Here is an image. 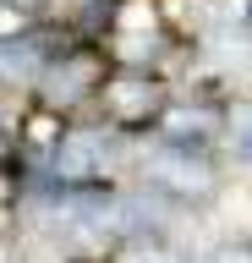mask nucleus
Here are the masks:
<instances>
[{"label": "nucleus", "instance_id": "2", "mask_svg": "<svg viewBox=\"0 0 252 263\" xmlns=\"http://www.w3.org/2000/svg\"><path fill=\"white\" fill-rule=\"evenodd\" d=\"M44 0H0V11H17V16H28V11H38Z\"/></svg>", "mask_w": 252, "mask_h": 263}, {"label": "nucleus", "instance_id": "3", "mask_svg": "<svg viewBox=\"0 0 252 263\" xmlns=\"http://www.w3.org/2000/svg\"><path fill=\"white\" fill-rule=\"evenodd\" d=\"M203 263H252V252H214V258H203Z\"/></svg>", "mask_w": 252, "mask_h": 263}, {"label": "nucleus", "instance_id": "1", "mask_svg": "<svg viewBox=\"0 0 252 263\" xmlns=\"http://www.w3.org/2000/svg\"><path fill=\"white\" fill-rule=\"evenodd\" d=\"M225 137H230V148L241 159H252V104H241V110L230 115V132H225Z\"/></svg>", "mask_w": 252, "mask_h": 263}]
</instances>
